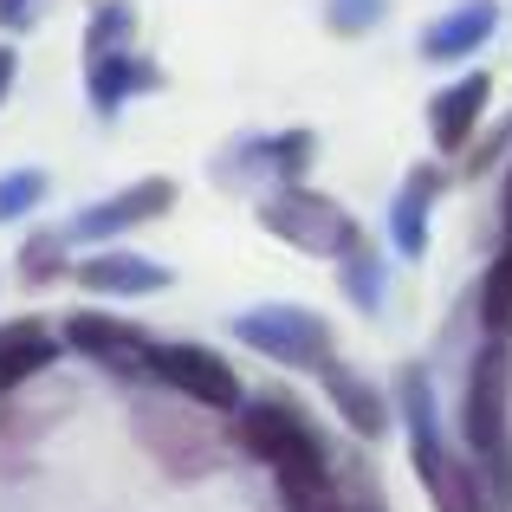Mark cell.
Masks as SVG:
<instances>
[{"label": "cell", "mask_w": 512, "mask_h": 512, "mask_svg": "<svg viewBox=\"0 0 512 512\" xmlns=\"http://www.w3.org/2000/svg\"><path fill=\"white\" fill-rule=\"evenodd\" d=\"M46 0H0V33H33Z\"/></svg>", "instance_id": "23"}, {"label": "cell", "mask_w": 512, "mask_h": 512, "mask_svg": "<svg viewBox=\"0 0 512 512\" xmlns=\"http://www.w3.org/2000/svg\"><path fill=\"white\" fill-rule=\"evenodd\" d=\"M175 201H182L175 175H143V182L117 188V195H104V201H91V208L65 227V240H78V247H104V240L130 234V227H143V221H163Z\"/></svg>", "instance_id": "9"}, {"label": "cell", "mask_w": 512, "mask_h": 512, "mask_svg": "<svg viewBox=\"0 0 512 512\" xmlns=\"http://www.w3.org/2000/svg\"><path fill=\"white\" fill-rule=\"evenodd\" d=\"M150 383L175 389V396H182L188 409H201V415H240V402H247V389H240L234 363H227L221 350L182 344V338L150 350Z\"/></svg>", "instance_id": "7"}, {"label": "cell", "mask_w": 512, "mask_h": 512, "mask_svg": "<svg viewBox=\"0 0 512 512\" xmlns=\"http://www.w3.org/2000/svg\"><path fill=\"white\" fill-rule=\"evenodd\" d=\"M65 247H72V240H65L59 227L33 234L20 247V279H26V286H52V279H65Z\"/></svg>", "instance_id": "20"}, {"label": "cell", "mask_w": 512, "mask_h": 512, "mask_svg": "<svg viewBox=\"0 0 512 512\" xmlns=\"http://www.w3.org/2000/svg\"><path fill=\"white\" fill-rule=\"evenodd\" d=\"M487 98H493V78L487 72H467L454 78V85L435 91V104H428V137H435V150H467L480 130V117H487Z\"/></svg>", "instance_id": "12"}, {"label": "cell", "mask_w": 512, "mask_h": 512, "mask_svg": "<svg viewBox=\"0 0 512 512\" xmlns=\"http://www.w3.org/2000/svg\"><path fill=\"white\" fill-rule=\"evenodd\" d=\"M338 286H344V299L357 305V312H383V299H389V266H383V253H376L370 240H357V247L338 260Z\"/></svg>", "instance_id": "18"}, {"label": "cell", "mask_w": 512, "mask_h": 512, "mask_svg": "<svg viewBox=\"0 0 512 512\" xmlns=\"http://www.w3.org/2000/svg\"><path fill=\"white\" fill-rule=\"evenodd\" d=\"M72 279L85 292H98V299H150V292H163L175 273H169V266H156V260H143V253L98 247L91 260L72 266Z\"/></svg>", "instance_id": "11"}, {"label": "cell", "mask_w": 512, "mask_h": 512, "mask_svg": "<svg viewBox=\"0 0 512 512\" xmlns=\"http://www.w3.org/2000/svg\"><path fill=\"white\" fill-rule=\"evenodd\" d=\"M163 72L150 59H137V7L130 0H104L85 26V91H91V111L117 117L124 98L137 91H156Z\"/></svg>", "instance_id": "3"}, {"label": "cell", "mask_w": 512, "mask_h": 512, "mask_svg": "<svg viewBox=\"0 0 512 512\" xmlns=\"http://www.w3.org/2000/svg\"><path fill=\"white\" fill-rule=\"evenodd\" d=\"M402 428H409V461H415V474H422L435 512H493L474 454H467L461 441H448L441 409H435V383H428V370H415V363L402 370Z\"/></svg>", "instance_id": "2"}, {"label": "cell", "mask_w": 512, "mask_h": 512, "mask_svg": "<svg viewBox=\"0 0 512 512\" xmlns=\"http://www.w3.org/2000/svg\"><path fill=\"white\" fill-rule=\"evenodd\" d=\"M59 350H65V338L46 318H7V325H0V396L26 389L33 376H46L52 363H59Z\"/></svg>", "instance_id": "13"}, {"label": "cell", "mask_w": 512, "mask_h": 512, "mask_svg": "<svg viewBox=\"0 0 512 512\" xmlns=\"http://www.w3.org/2000/svg\"><path fill=\"white\" fill-rule=\"evenodd\" d=\"M344 512H389V500H383V487H376V480H370V474H363V480H357V487H350V493H344Z\"/></svg>", "instance_id": "24"}, {"label": "cell", "mask_w": 512, "mask_h": 512, "mask_svg": "<svg viewBox=\"0 0 512 512\" xmlns=\"http://www.w3.org/2000/svg\"><path fill=\"white\" fill-rule=\"evenodd\" d=\"M65 350H78L85 363H98V370L111 376H150V350L156 338L143 325H130V318H111V312H72L65 318Z\"/></svg>", "instance_id": "10"}, {"label": "cell", "mask_w": 512, "mask_h": 512, "mask_svg": "<svg viewBox=\"0 0 512 512\" xmlns=\"http://www.w3.org/2000/svg\"><path fill=\"white\" fill-rule=\"evenodd\" d=\"M130 415H137L143 448H150L175 480H201V474L221 467V435L208 428V415H188V409H175V402H137Z\"/></svg>", "instance_id": "8"}, {"label": "cell", "mask_w": 512, "mask_h": 512, "mask_svg": "<svg viewBox=\"0 0 512 512\" xmlns=\"http://www.w3.org/2000/svg\"><path fill=\"white\" fill-rule=\"evenodd\" d=\"M493 26H500V0H461L422 33V59H435V65L467 59V52H480L493 39Z\"/></svg>", "instance_id": "15"}, {"label": "cell", "mask_w": 512, "mask_h": 512, "mask_svg": "<svg viewBox=\"0 0 512 512\" xmlns=\"http://www.w3.org/2000/svg\"><path fill=\"white\" fill-rule=\"evenodd\" d=\"M480 331L512 344V247L487 266V279H480Z\"/></svg>", "instance_id": "19"}, {"label": "cell", "mask_w": 512, "mask_h": 512, "mask_svg": "<svg viewBox=\"0 0 512 512\" xmlns=\"http://www.w3.org/2000/svg\"><path fill=\"white\" fill-rule=\"evenodd\" d=\"M13 78H20V52H13V46H0V104H7Z\"/></svg>", "instance_id": "25"}, {"label": "cell", "mask_w": 512, "mask_h": 512, "mask_svg": "<svg viewBox=\"0 0 512 512\" xmlns=\"http://www.w3.org/2000/svg\"><path fill=\"white\" fill-rule=\"evenodd\" d=\"M506 247H512V175H506Z\"/></svg>", "instance_id": "26"}, {"label": "cell", "mask_w": 512, "mask_h": 512, "mask_svg": "<svg viewBox=\"0 0 512 512\" xmlns=\"http://www.w3.org/2000/svg\"><path fill=\"white\" fill-rule=\"evenodd\" d=\"M253 214H260V227H266V234H279L286 247L312 253V260H344V253L363 240L357 214L338 208L331 195H318V188H305V182L273 188V195H266Z\"/></svg>", "instance_id": "4"}, {"label": "cell", "mask_w": 512, "mask_h": 512, "mask_svg": "<svg viewBox=\"0 0 512 512\" xmlns=\"http://www.w3.org/2000/svg\"><path fill=\"white\" fill-rule=\"evenodd\" d=\"M312 156H318V137H312V130H273V137L240 143V163H247L253 175H273L279 188L299 182V175L312 169Z\"/></svg>", "instance_id": "17"}, {"label": "cell", "mask_w": 512, "mask_h": 512, "mask_svg": "<svg viewBox=\"0 0 512 512\" xmlns=\"http://www.w3.org/2000/svg\"><path fill=\"white\" fill-rule=\"evenodd\" d=\"M234 338L247 350H260V357H273V363H292V370L325 376L338 363L331 318H318L312 305H253V312H234Z\"/></svg>", "instance_id": "5"}, {"label": "cell", "mask_w": 512, "mask_h": 512, "mask_svg": "<svg viewBox=\"0 0 512 512\" xmlns=\"http://www.w3.org/2000/svg\"><path fill=\"white\" fill-rule=\"evenodd\" d=\"M46 201V169H13L0 175V221H20Z\"/></svg>", "instance_id": "22"}, {"label": "cell", "mask_w": 512, "mask_h": 512, "mask_svg": "<svg viewBox=\"0 0 512 512\" xmlns=\"http://www.w3.org/2000/svg\"><path fill=\"white\" fill-rule=\"evenodd\" d=\"M461 448L487 480L493 512H512V344L487 338L461 383Z\"/></svg>", "instance_id": "1"}, {"label": "cell", "mask_w": 512, "mask_h": 512, "mask_svg": "<svg viewBox=\"0 0 512 512\" xmlns=\"http://www.w3.org/2000/svg\"><path fill=\"white\" fill-rule=\"evenodd\" d=\"M441 163H422L409 169V182L396 188V201H389V240H396L402 260H422L428 253V214H435V195H441Z\"/></svg>", "instance_id": "14"}, {"label": "cell", "mask_w": 512, "mask_h": 512, "mask_svg": "<svg viewBox=\"0 0 512 512\" xmlns=\"http://www.w3.org/2000/svg\"><path fill=\"white\" fill-rule=\"evenodd\" d=\"M383 13H389V0H325V26L338 39L376 33V26H383Z\"/></svg>", "instance_id": "21"}, {"label": "cell", "mask_w": 512, "mask_h": 512, "mask_svg": "<svg viewBox=\"0 0 512 512\" xmlns=\"http://www.w3.org/2000/svg\"><path fill=\"white\" fill-rule=\"evenodd\" d=\"M234 441L253 454L260 467H273V474H292V467H318L331 461L325 441H318V428L305 422L299 402L286 396H247L234 415Z\"/></svg>", "instance_id": "6"}, {"label": "cell", "mask_w": 512, "mask_h": 512, "mask_svg": "<svg viewBox=\"0 0 512 512\" xmlns=\"http://www.w3.org/2000/svg\"><path fill=\"white\" fill-rule=\"evenodd\" d=\"M318 383H325V396H331V409L344 415L350 428H357L363 441H376V435H389V396L383 389L370 383V376H357V370H344V357L331 363L325 376H318Z\"/></svg>", "instance_id": "16"}]
</instances>
